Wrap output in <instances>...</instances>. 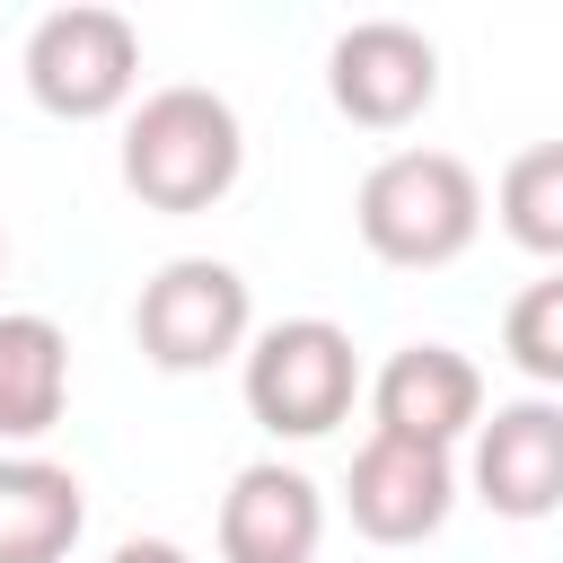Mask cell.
Returning <instances> with one entry per match:
<instances>
[{
	"instance_id": "6da1fadb",
	"label": "cell",
	"mask_w": 563,
	"mask_h": 563,
	"mask_svg": "<svg viewBox=\"0 0 563 563\" xmlns=\"http://www.w3.org/2000/svg\"><path fill=\"white\" fill-rule=\"evenodd\" d=\"M352 229L378 264L396 273H440L475 246L484 229V185L457 150H387L361 194H352Z\"/></svg>"
},
{
	"instance_id": "7a4b0ae2",
	"label": "cell",
	"mask_w": 563,
	"mask_h": 563,
	"mask_svg": "<svg viewBox=\"0 0 563 563\" xmlns=\"http://www.w3.org/2000/svg\"><path fill=\"white\" fill-rule=\"evenodd\" d=\"M246 167V132H238V106L176 79V88H150L123 123V185L150 202V211H211Z\"/></svg>"
},
{
	"instance_id": "3957f363",
	"label": "cell",
	"mask_w": 563,
	"mask_h": 563,
	"mask_svg": "<svg viewBox=\"0 0 563 563\" xmlns=\"http://www.w3.org/2000/svg\"><path fill=\"white\" fill-rule=\"evenodd\" d=\"M238 387H246V413L273 440H325L361 396V352L334 317H282L246 343Z\"/></svg>"
},
{
	"instance_id": "277c9868",
	"label": "cell",
	"mask_w": 563,
	"mask_h": 563,
	"mask_svg": "<svg viewBox=\"0 0 563 563\" xmlns=\"http://www.w3.org/2000/svg\"><path fill=\"white\" fill-rule=\"evenodd\" d=\"M132 334L150 352V369L167 378H194V369H220L229 352L255 343V299H246V273L220 264V255H176L141 282L132 299Z\"/></svg>"
},
{
	"instance_id": "5b68a950",
	"label": "cell",
	"mask_w": 563,
	"mask_h": 563,
	"mask_svg": "<svg viewBox=\"0 0 563 563\" xmlns=\"http://www.w3.org/2000/svg\"><path fill=\"white\" fill-rule=\"evenodd\" d=\"M18 70H26V97H35L53 123H97V114H114V106L141 88V26H132L123 9L70 0V9L35 18Z\"/></svg>"
},
{
	"instance_id": "8992f818",
	"label": "cell",
	"mask_w": 563,
	"mask_h": 563,
	"mask_svg": "<svg viewBox=\"0 0 563 563\" xmlns=\"http://www.w3.org/2000/svg\"><path fill=\"white\" fill-rule=\"evenodd\" d=\"M325 97L361 132H405L440 97V44L422 26H405V18H361L325 53Z\"/></svg>"
},
{
	"instance_id": "52a82bcc",
	"label": "cell",
	"mask_w": 563,
	"mask_h": 563,
	"mask_svg": "<svg viewBox=\"0 0 563 563\" xmlns=\"http://www.w3.org/2000/svg\"><path fill=\"white\" fill-rule=\"evenodd\" d=\"M343 510H352V528H361L369 545H422V537H440L449 510H457V466H449V449L369 431V440L352 449Z\"/></svg>"
},
{
	"instance_id": "ba28073f",
	"label": "cell",
	"mask_w": 563,
	"mask_h": 563,
	"mask_svg": "<svg viewBox=\"0 0 563 563\" xmlns=\"http://www.w3.org/2000/svg\"><path fill=\"white\" fill-rule=\"evenodd\" d=\"M475 501L501 519L563 510V405L554 396H519L475 422Z\"/></svg>"
},
{
	"instance_id": "9c48e42d",
	"label": "cell",
	"mask_w": 563,
	"mask_h": 563,
	"mask_svg": "<svg viewBox=\"0 0 563 563\" xmlns=\"http://www.w3.org/2000/svg\"><path fill=\"white\" fill-rule=\"evenodd\" d=\"M369 413H378V431H396V440L457 449V440L484 422V369H475L457 343H405V352L378 361Z\"/></svg>"
},
{
	"instance_id": "30bf717a",
	"label": "cell",
	"mask_w": 563,
	"mask_h": 563,
	"mask_svg": "<svg viewBox=\"0 0 563 563\" xmlns=\"http://www.w3.org/2000/svg\"><path fill=\"white\" fill-rule=\"evenodd\" d=\"M317 545H325V493L282 457L238 466V484L220 493V563H317Z\"/></svg>"
},
{
	"instance_id": "8fae6325",
	"label": "cell",
	"mask_w": 563,
	"mask_h": 563,
	"mask_svg": "<svg viewBox=\"0 0 563 563\" xmlns=\"http://www.w3.org/2000/svg\"><path fill=\"white\" fill-rule=\"evenodd\" d=\"M88 528V493L62 457H0V563H62Z\"/></svg>"
},
{
	"instance_id": "7c38bea8",
	"label": "cell",
	"mask_w": 563,
	"mask_h": 563,
	"mask_svg": "<svg viewBox=\"0 0 563 563\" xmlns=\"http://www.w3.org/2000/svg\"><path fill=\"white\" fill-rule=\"evenodd\" d=\"M70 405V343L53 317H0V440H44Z\"/></svg>"
},
{
	"instance_id": "4fadbf2b",
	"label": "cell",
	"mask_w": 563,
	"mask_h": 563,
	"mask_svg": "<svg viewBox=\"0 0 563 563\" xmlns=\"http://www.w3.org/2000/svg\"><path fill=\"white\" fill-rule=\"evenodd\" d=\"M493 211H501L510 246H528V255L563 264V141L519 150V158L501 167V185H493Z\"/></svg>"
},
{
	"instance_id": "5bb4252c",
	"label": "cell",
	"mask_w": 563,
	"mask_h": 563,
	"mask_svg": "<svg viewBox=\"0 0 563 563\" xmlns=\"http://www.w3.org/2000/svg\"><path fill=\"white\" fill-rule=\"evenodd\" d=\"M501 352L519 361V378L563 387V264H554L545 282H528V290L501 308Z\"/></svg>"
},
{
	"instance_id": "9a60e30c",
	"label": "cell",
	"mask_w": 563,
	"mask_h": 563,
	"mask_svg": "<svg viewBox=\"0 0 563 563\" xmlns=\"http://www.w3.org/2000/svg\"><path fill=\"white\" fill-rule=\"evenodd\" d=\"M106 563H194V554H185L176 537H123V545H114Z\"/></svg>"
},
{
	"instance_id": "2e32d148",
	"label": "cell",
	"mask_w": 563,
	"mask_h": 563,
	"mask_svg": "<svg viewBox=\"0 0 563 563\" xmlns=\"http://www.w3.org/2000/svg\"><path fill=\"white\" fill-rule=\"evenodd\" d=\"M0 255H9V246H0Z\"/></svg>"
}]
</instances>
